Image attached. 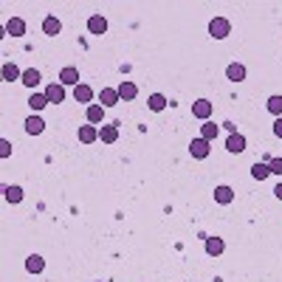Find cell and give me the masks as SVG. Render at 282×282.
Instances as JSON below:
<instances>
[{
	"label": "cell",
	"mask_w": 282,
	"mask_h": 282,
	"mask_svg": "<svg viewBox=\"0 0 282 282\" xmlns=\"http://www.w3.org/2000/svg\"><path fill=\"white\" fill-rule=\"evenodd\" d=\"M251 175H254L257 181H265V178L271 175V167H268V164H260V161H257L254 167H251Z\"/></svg>",
	"instance_id": "484cf974"
},
{
	"label": "cell",
	"mask_w": 282,
	"mask_h": 282,
	"mask_svg": "<svg viewBox=\"0 0 282 282\" xmlns=\"http://www.w3.org/2000/svg\"><path fill=\"white\" fill-rule=\"evenodd\" d=\"M3 79H6V82L23 79V73H20V68L14 65V62H6V65H3Z\"/></svg>",
	"instance_id": "44dd1931"
},
{
	"label": "cell",
	"mask_w": 282,
	"mask_h": 282,
	"mask_svg": "<svg viewBox=\"0 0 282 282\" xmlns=\"http://www.w3.org/2000/svg\"><path fill=\"white\" fill-rule=\"evenodd\" d=\"M229 31H231V23L226 17H214L209 23V34L214 37V40H223V37H229Z\"/></svg>",
	"instance_id": "6da1fadb"
},
{
	"label": "cell",
	"mask_w": 282,
	"mask_h": 282,
	"mask_svg": "<svg viewBox=\"0 0 282 282\" xmlns=\"http://www.w3.org/2000/svg\"><path fill=\"white\" fill-rule=\"evenodd\" d=\"M214 201L220 203V206H229V203L234 201V189H231V186H217V189H214Z\"/></svg>",
	"instance_id": "9c48e42d"
},
{
	"label": "cell",
	"mask_w": 282,
	"mask_h": 282,
	"mask_svg": "<svg viewBox=\"0 0 282 282\" xmlns=\"http://www.w3.org/2000/svg\"><path fill=\"white\" fill-rule=\"evenodd\" d=\"M43 31H45L48 37H57V34L62 31V23H60L57 17H45V20H43Z\"/></svg>",
	"instance_id": "d6986e66"
},
{
	"label": "cell",
	"mask_w": 282,
	"mask_h": 282,
	"mask_svg": "<svg viewBox=\"0 0 282 282\" xmlns=\"http://www.w3.org/2000/svg\"><path fill=\"white\" fill-rule=\"evenodd\" d=\"M88 31L90 34H105L107 31V20L102 17V14H93V17L88 20Z\"/></svg>",
	"instance_id": "30bf717a"
},
{
	"label": "cell",
	"mask_w": 282,
	"mask_h": 282,
	"mask_svg": "<svg viewBox=\"0 0 282 282\" xmlns=\"http://www.w3.org/2000/svg\"><path fill=\"white\" fill-rule=\"evenodd\" d=\"M9 155H11V141L3 139L0 141V158H9Z\"/></svg>",
	"instance_id": "f546056e"
},
{
	"label": "cell",
	"mask_w": 282,
	"mask_h": 282,
	"mask_svg": "<svg viewBox=\"0 0 282 282\" xmlns=\"http://www.w3.org/2000/svg\"><path fill=\"white\" fill-rule=\"evenodd\" d=\"M268 167H271V175H282V158H271Z\"/></svg>",
	"instance_id": "f1b7e54d"
},
{
	"label": "cell",
	"mask_w": 282,
	"mask_h": 282,
	"mask_svg": "<svg viewBox=\"0 0 282 282\" xmlns=\"http://www.w3.org/2000/svg\"><path fill=\"white\" fill-rule=\"evenodd\" d=\"M105 119V107L102 105H88V122L90 124H99Z\"/></svg>",
	"instance_id": "603a6c76"
},
{
	"label": "cell",
	"mask_w": 282,
	"mask_h": 282,
	"mask_svg": "<svg viewBox=\"0 0 282 282\" xmlns=\"http://www.w3.org/2000/svg\"><path fill=\"white\" fill-rule=\"evenodd\" d=\"M73 99L82 102V105H88L90 99H93V88H90V85H76V88H73Z\"/></svg>",
	"instance_id": "5bb4252c"
},
{
	"label": "cell",
	"mask_w": 282,
	"mask_h": 282,
	"mask_svg": "<svg viewBox=\"0 0 282 282\" xmlns=\"http://www.w3.org/2000/svg\"><path fill=\"white\" fill-rule=\"evenodd\" d=\"M3 198L9 203H20L23 201V189H20V186H6V189H3Z\"/></svg>",
	"instance_id": "d4e9b609"
},
{
	"label": "cell",
	"mask_w": 282,
	"mask_h": 282,
	"mask_svg": "<svg viewBox=\"0 0 282 282\" xmlns=\"http://www.w3.org/2000/svg\"><path fill=\"white\" fill-rule=\"evenodd\" d=\"M147 105H150V110H155V113H158V110H164V107H167V96H164V93H152V96L147 99Z\"/></svg>",
	"instance_id": "cb8c5ba5"
},
{
	"label": "cell",
	"mask_w": 282,
	"mask_h": 282,
	"mask_svg": "<svg viewBox=\"0 0 282 282\" xmlns=\"http://www.w3.org/2000/svg\"><path fill=\"white\" fill-rule=\"evenodd\" d=\"M45 105H51L45 93H31V96H28V107H31V110H43Z\"/></svg>",
	"instance_id": "7402d4cb"
},
{
	"label": "cell",
	"mask_w": 282,
	"mask_h": 282,
	"mask_svg": "<svg viewBox=\"0 0 282 282\" xmlns=\"http://www.w3.org/2000/svg\"><path fill=\"white\" fill-rule=\"evenodd\" d=\"M60 82H62V85H73V88H76V85H79V70L73 68V65L62 68L60 70Z\"/></svg>",
	"instance_id": "8992f818"
},
{
	"label": "cell",
	"mask_w": 282,
	"mask_h": 282,
	"mask_svg": "<svg viewBox=\"0 0 282 282\" xmlns=\"http://www.w3.org/2000/svg\"><path fill=\"white\" fill-rule=\"evenodd\" d=\"M226 150L229 152H243L246 150V136H243V133H231L229 141H226Z\"/></svg>",
	"instance_id": "52a82bcc"
},
{
	"label": "cell",
	"mask_w": 282,
	"mask_h": 282,
	"mask_svg": "<svg viewBox=\"0 0 282 282\" xmlns=\"http://www.w3.org/2000/svg\"><path fill=\"white\" fill-rule=\"evenodd\" d=\"M6 34H11V37H23L26 34V23L20 17H11L9 23H6Z\"/></svg>",
	"instance_id": "4fadbf2b"
},
{
	"label": "cell",
	"mask_w": 282,
	"mask_h": 282,
	"mask_svg": "<svg viewBox=\"0 0 282 282\" xmlns=\"http://www.w3.org/2000/svg\"><path fill=\"white\" fill-rule=\"evenodd\" d=\"M119 96H122V102H130V99L139 96V88H136V82L124 79L122 85H119Z\"/></svg>",
	"instance_id": "ba28073f"
},
{
	"label": "cell",
	"mask_w": 282,
	"mask_h": 282,
	"mask_svg": "<svg viewBox=\"0 0 282 282\" xmlns=\"http://www.w3.org/2000/svg\"><path fill=\"white\" fill-rule=\"evenodd\" d=\"M226 76H229L231 82H243L246 79V68H243L240 62H231L229 68H226Z\"/></svg>",
	"instance_id": "2e32d148"
},
{
	"label": "cell",
	"mask_w": 282,
	"mask_h": 282,
	"mask_svg": "<svg viewBox=\"0 0 282 282\" xmlns=\"http://www.w3.org/2000/svg\"><path fill=\"white\" fill-rule=\"evenodd\" d=\"M206 254L209 257H220L223 254V240L220 237H206Z\"/></svg>",
	"instance_id": "ac0fdd59"
},
{
	"label": "cell",
	"mask_w": 282,
	"mask_h": 282,
	"mask_svg": "<svg viewBox=\"0 0 282 282\" xmlns=\"http://www.w3.org/2000/svg\"><path fill=\"white\" fill-rule=\"evenodd\" d=\"M43 130H45V122L40 119V116H28L26 119V133L28 136H40Z\"/></svg>",
	"instance_id": "8fae6325"
},
{
	"label": "cell",
	"mask_w": 282,
	"mask_h": 282,
	"mask_svg": "<svg viewBox=\"0 0 282 282\" xmlns=\"http://www.w3.org/2000/svg\"><path fill=\"white\" fill-rule=\"evenodd\" d=\"M43 268H45V260L40 254H31L26 260V271L28 274H43Z\"/></svg>",
	"instance_id": "9a60e30c"
},
{
	"label": "cell",
	"mask_w": 282,
	"mask_h": 282,
	"mask_svg": "<svg viewBox=\"0 0 282 282\" xmlns=\"http://www.w3.org/2000/svg\"><path fill=\"white\" fill-rule=\"evenodd\" d=\"M99 99H102V107H113V105H119V102H122V96H119V88H102Z\"/></svg>",
	"instance_id": "5b68a950"
},
{
	"label": "cell",
	"mask_w": 282,
	"mask_h": 282,
	"mask_svg": "<svg viewBox=\"0 0 282 282\" xmlns=\"http://www.w3.org/2000/svg\"><path fill=\"white\" fill-rule=\"evenodd\" d=\"M192 116H195V119H203V122H206V119L212 116V102H209V99H198V102L192 105Z\"/></svg>",
	"instance_id": "277c9868"
},
{
	"label": "cell",
	"mask_w": 282,
	"mask_h": 282,
	"mask_svg": "<svg viewBox=\"0 0 282 282\" xmlns=\"http://www.w3.org/2000/svg\"><path fill=\"white\" fill-rule=\"evenodd\" d=\"M274 136H277V139H282V116L274 122Z\"/></svg>",
	"instance_id": "4dcf8cb0"
},
{
	"label": "cell",
	"mask_w": 282,
	"mask_h": 282,
	"mask_svg": "<svg viewBox=\"0 0 282 282\" xmlns=\"http://www.w3.org/2000/svg\"><path fill=\"white\" fill-rule=\"evenodd\" d=\"M45 96H48V102H51V105L65 102V85H62V82H51V85L45 88Z\"/></svg>",
	"instance_id": "7a4b0ae2"
},
{
	"label": "cell",
	"mask_w": 282,
	"mask_h": 282,
	"mask_svg": "<svg viewBox=\"0 0 282 282\" xmlns=\"http://www.w3.org/2000/svg\"><path fill=\"white\" fill-rule=\"evenodd\" d=\"M96 139H99V130L93 127V124H82L79 127V141L82 144H93Z\"/></svg>",
	"instance_id": "7c38bea8"
},
{
	"label": "cell",
	"mask_w": 282,
	"mask_h": 282,
	"mask_svg": "<svg viewBox=\"0 0 282 282\" xmlns=\"http://www.w3.org/2000/svg\"><path fill=\"white\" fill-rule=\"evenodd\" d=\"M99 139L105 141V144H113V141L119 139V130H116L113 124H102V127H99Z\"/></svg>",
	"instance_id": "e0dca14e"
},
{
	"label": "cell",
	"mask_w": 282,
	"mask_h": 282,
	"mask_svg": "<svg viewBox=\"0 0 282 282\" xmlns=\"http://www.w3.org/2000/svg\"><path fill=\"white\" fill-rule=\"evenodd\" d=\"M201 139H206V141L217 139V124H203L201 127Z\"/></svg>",
	"instance_id": "83f0119b"
},
{
	"label": "cell",
	"mask_w": 282,
	"mask_h": 282,
	"mask_svg": "<svg viewBox=\"0 0 282 282\" xmlns=\"http://www.w3.org/2000/svg\"><path fill=\"white\" fill-rule=\"evenodd\" d=\"M209 144L212 141H206V139H192V144H189L192 158H206V155H209Z\"/></svg>",
	"instance_id": "3957f363"
},
{
	"label": "cell",
	"mask_w": 282,
	"mask_h": 282,
	"mask_svg": "<svg viewBox=\"0 0 282 282\" xmlns=\"http://www.w3.org/2000/svg\"><path fill=\"white\" fill-rule=\"evenodd\" d=\"M40 79H43V76H40V70L37 68H28V70H23V85H28V88H37V85H40Z\"/></svg>",
	"instance_id": "ffe728a7"
},
{
	"label": "cell",
	"mask_w": 282,
	"mask_h": 282,
	"mask_svg": "<svg viewBox=\"0 0 282 282\" xmlns=\"http://www.w3.org/2000/svg\"><path fill=\"white\" fill-rule=\"evenodd\" d=\"M274 195H277V198H280V201H282V184H277V189H274Z\"/></svg>",
	"instance_id": "1f68e13d"
},
{
	"label": "cell",
	"mask_w": 282,
	"mask_h": 282,
	"mask_svg": "<svg viewBox=\"0 0 282 282\" xmlns=\"http://www.w3.org/2000/svg\"><path fill=\"white\" fill-rule=\"evenodd\" d=\"M268 113H274L277 119L282 116V96H271V99H268Z\"/></svg>",
	"instance_id": "4316f807"
}]
</instances>
